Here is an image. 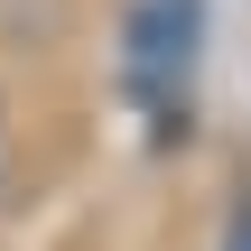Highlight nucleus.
<instances>
[{"mask_svg": "<svg viewBox=\"0 0 251 251\" xmlns=\"http://www.w3.org/2000/svg\"><path fill=\"white\" fill-rule=\"evenodd\" d=\"M196 37H205V0H149L130 19V93L158 112V130H186V75H196Z\"/></svg>", "mask_w": 251, "mask_h": 251, "instance_id": "nucleus-1", "label": "nucleus"}]
</instances>
